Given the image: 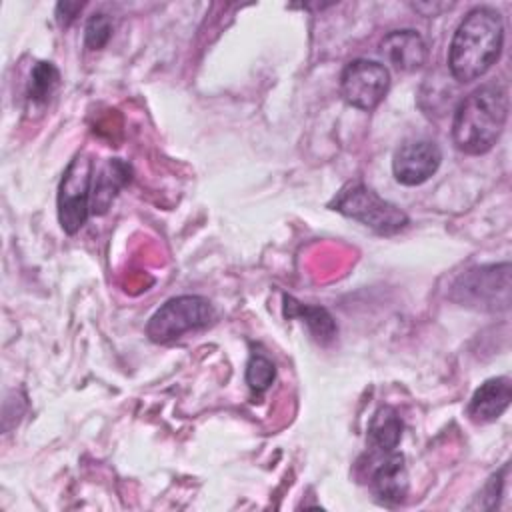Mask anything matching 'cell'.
<instances>
[{
  "label": "cell",
  "instance_id": "cell-1",
  "mask_svg": "<svg viewBox=\"0 0 512 512\" xmlns=\"http://www.w3.org/2000/svg\"><path fill=\"white\" fill-rule=\"evenodd\" d=\"M504 46V22L490 6L472 8L458 24L448 46L450 76L468 84L484 76L500 58Z\"/></svg>",
  "mask_w": 512,
  "mask_h": 512
},
{
  "label": "cell",
  "instance_id": "cell-2",
  "mask_svg": "<svg viewBox=\"0 0 512 512\" xmlns=\"http://www.w3.org/2000/svg\"><path fill=\"white\" fill-rule=\"evenodd\" d=\"M508 120V90L498 84H482L464 96L452 118V142L470 156L488 152L500 138Z\"/></svg>",
  "mask_w": 512,
  "mask_h": 512
},
{
  "label": "cell",
  "instance_id": "cell-3",
  "mask_svg": "<svg viewBox=\"0 0 512 512\" xmlns=\"http://www.w3.org/2000/svg\"><path fill=\"white\" fill-rule=\"evenodd\" d=\"M328 208L368 226L382 236L398 234L410 222L408 214L402 208L384 200L362 182L344 184L328 202Z\"/></svg>",
  "mask_w": 512,
  "mask_h": 512
},
{
  "label": "cell",
  "instance_id": "cell-4",
  "mask_svg": "<svg viewBox=\"0 0 512 512\" xmlns=\"http://www.w3.org/2000/svg\"><path fill=\"white\" fill-rule=\"evenodd\" d=\"M214 320V306L208 298L186 294L166 300L148 320L146 336L156 344H168L184 332L208 326Z\"/></svg>",
  "mask_w": 512,
  "mask_h": 512
},
{
  "label": "cell",
  "instance_id": "cell-5",
  "mask_svg": "<svg viewBox=\"0 0 512 512\" xmlns=\"http://www.w3.org/2000/svg\"><path fill=\"white\" fill-rule=\"evenodd\" d=\"M452 298L476 310H506L510 306V264L476 266L452 286Z\"/></svg>",
  "mask_w": 512,
  "mask_h": 512
},
{
  "label": "cell",
  "instance_id": "cell-6",
  "mask_svg": "<svg viewBox=\"0 0 512 512\" xmlns=\"http://www.w3.org/2000/svg\"><path fill=\"white\" fill-rule=\"evenodd\" d=\"M94 164L86 152H78L62 174L58 186V220L66 234H76L92 212Z\"/></svg>",
  "mask_w": 512,
  "mask_h": 512
},
{
  "label": "cell",
  "instance_id": "cell-7",
  "mask_svg": "<svg viewBox=\"0 0 512 512\" xmlns=\"http://www.w3.org/2000/svg\"><path fill=\"white\" fill-rule=\"evenodd\" d=\"M390 90V72L368 58L350 60L340 74L342 98L358 110H374Z\"/></svg>",
  "mask_w": 512,
  "mask_h": 512
},
{
  "label": "cell",
  "instance_id": "cell-8",
  "mask_svg": "<svg viewBox=\"0 0 512 512\" xmlns=\"http://www.w3.org/2000/svg\"><path fill=\"white\" fill-rule=\"evenodd\" d=\"M366 462H358L372 494L386 506L400 504L408 494V470L404 454L398 450L392 452H374L368 450L364 456Z\"/></svg>",
  "mask_w": 512,
  "mask_h": 512
},
{
  "label": "cell",
  "instance_id": "cell-9",
  "mask_svg": "<svg viewBox=\"0 0 512 512\" xmlns=\"http://www.w3.org/2000/svg\"><path fill=\"white\" fill-rule=\"evenodd\" d=\"M442 152L432 140H406L392 156L394 178L404 186H420L436 174Z\"/></svg>",
  "mask_w": 512,
  "mask_h": 512
},
{
  "label": "cell",
  "instance_id": "cell-10",
  "mask_svg": "<svg viewBox=\"0 0 512 512\" xmlns=\"http://www.w3.org/2000/svg\"><path fill=\"white\" fill-rule=\"evenodd\" d=\"M384 60L398 72H414L426 64L428 48L416 30H392L380 42Z\"/></svg>",
  "mask_w": 512,
  "mask_h": 512
},
{
  "label": "cell",
  "instance_id": "cell-11",
  "mask_svg": "<svg viewBox=\"0 0 512 512\" xmlns=\"http://www.w3.org/2000/svg\"><path fill=\"white\" fill-rule=\"evenodd\" d=\"M512 400V382L508 376H496L488 378L484 384H480L466 408V414L476 424H488L498 420Z\"/></svg>",
  "mask_w": 512,
  "mask_h": 512
},
{
  "label": "cell",
  "instance_id": "cell-12",
  "mask_svg": "<svg viewBox=\"0 0 512 512\" xmlns=\"http://www.w3.org/2000/svg\"><path fill=\"white\" fill-rule=\"evenodd\" d=\"M130 174V164H126L120 158L108 160L96 172L92 184V214H104L110 208L118 190L130 182Z\"/></svg>",
  "mask_w": 512,
  "mask_h": 512
},
{
  "label": "cell",
  "instance_id": "cell-13",
  "mask_svg": "<svg viewBox=\"0 0 512 512\" xmlns=\"http://www.w3.org/2000/svg\"><path fill=\"white\" fill-rule=\"evenodd\" d=\"M404 422L392 406H380L368 424V450L392 452L402 440Z\"/></svg>",
  "mask_w": 512,
  "mask_h": 512
},
{
  "label": "cell",
  "instance_id": "cell-14",
  "mask_svg": "<svg viewBox=\"0 0 512 512\" xmlns=\"http://www.w3.org/2000/svg\"><path fill=\"white\" fill-rule=\"evenodd\" d=\"M284 314L288 318H300L302 322H306L312 336L322 344H328L330 340H334V336L338 332L334 318L322 306L302 304V302L294 300L292 296H284Z\"/></svg>",
  "mask_w": 512,
  "mask_h": 512
},
{
  "label": "cell",
  "instance_id": "cell-15",
  "mask_svg": "<svg viewBox=\"0 0 512 512\" xmlns=\"http://www.w3.org/2000/svg\"><path fill=\"white\" fill-rule=\"evenodd\" d=\"M60 72L52 62H36L32 72H30V82H28V98L36 104H44L54 88L58 86Z\"/></svg>",
  "mask_w": 512,
  "mask_h": 512
},
{
  "label": "cell",
  "instance_id": "cell-16",
  "mask_svg": "<svg viewBox=\"0 0 512 512\" xmlns=\"http://www.w3.org/2000/svg\"><path fill=\"white\" fill-rule=\"evenodd\" d=\"M276 378V368L272 360L260 352H252L246 364V384L254 394L266 392Z\"/></svg>",
  "mask_w": 512,
  "mask_h": 512
},
{
  "label": "cell",
  "instance_id": "cell-17",
  "mask_svg": "<svg viewBox=\"0 0 512 512\" xmlns=\"http://www.w3.org/2000/svg\"><path fill=\"white\" fill-rule=\"evenodd\" d=\"M112 36V20L106 14H94L90 16L86 30H84V44L88 50H100L108 44Z\"/></svg>",
  "mask_w": 512,
  "mask_h": 512
},
{
  "label": "cell",
  "instance_id": "cell-18",
  "mask_svg": "<svg viewBox=\"0 0 512 512\" xmlns=\"http://www.w3.org/2000/svg\"><path fill=\"white\" fill-rule=\"evenodd\" d=\"M506 474H508V464H506L500 472H496V474H492V476L488 478V482L484 484L482 492L478 494V498H476V504H474V506H478V508H486V510H488V508H494V506L498 504L500 494H502Z\"/></svg>",
  "mask_w": 512,
  "mask_h": 512
},
{
  "label": "cell",
  "instance_id": "cell-19",
  "mask_svg": "<svg viewBox=\"0 0 512 512\" xmlns=\"http://www.w3.org/2000/svg\"><path fill=\"white\" fill-rule=\"evenodd\" d=\"M82 6L84 4H70V2H60L58 6H56V14H58V22L62 24V26H68L74 18H76V14L82 10Z\"/></svg>",
  "mask_w": 512,
  "mask_h": 512
}]
</instances>
